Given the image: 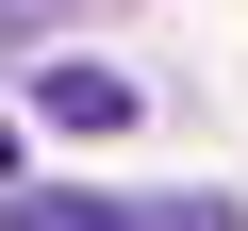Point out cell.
Wrapping results in <instances>:
<instances>
[{"label":"cell","mask_w":248,"mask_h":231,"mask_svg":"<svg viewBox=\"0 0 248 231\" xmlns=\"http://www.w3.org/2000/svg\"><path fill=\"white\" fill-rule=\"evenodd\" d=\"M0 231H149V215H116V198H83V182H33Z\"/></svg>","instance_id":"obj_2"},{"label":"cell","mask_w":248,"mask_h":231,"mask_svg":"<svg viewBox=\"0 0 248 231\" xmlns=\"http://www.w3.org/2000/svg\"><path fill=\"white\" fill-rule=\"evenodd\" d=\"M149 231H248V198H149Z\"/></svg>","instance_id":"obj_3"},{"label":"cell","mask_w":248,"mask_h":231,"mask_svg":"<svg viewBox=\"0 0 248 231\" xmlns=\"http://www.w3.org/2000/svg\"><path fill=\"white\" fill-rule=\"evenodd\" d=\"M33 116H50V132H83V149H99V132H133L149 99L116 83V66H50V83H33Z\"/></svg>","instance_id":"obj_1"}]
</instances>
